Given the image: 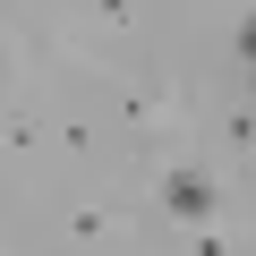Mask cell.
Segmentation results:
<instances>
[{"label":"cell","instance_id":"1","mask_svg":"<svg viewBox=\"0 0 256 256\" xmlns=\"http://www.w3.org/2000/svg\"><path fill=\"white\" fill-rule=\"evenodd\" d=\"M162 214L171 222H214L222 214V188L205 171H162Z\"/></svg>","mask_w":256,"mask_h":256},{"label":"cell","instance_id":"2","mask_svg":"<svg viewBox=\"0 0 256 256\" xmlns=\"http://www.w3.org/2000/svg\"><path fill=\"white\" fill-rule=\"evenodd\" d=\"M230 60H239V68H248V77H256V9H248V18H239V26H230Z\"/></svg>","mask_w":256,"mask_h":256}]
</instances>
